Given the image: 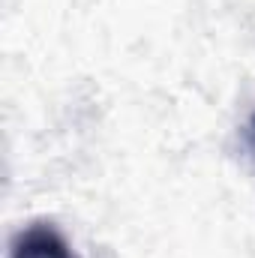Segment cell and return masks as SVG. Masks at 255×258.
Masks as SVG:
<instances>
[{
  "instance_id": "2",
  "label": "cell",
  "mask_w": 255,
  "mask_h": 258,
  "mask_svg": "<svg viewBox=\"0 0 255 258\" xmlns=\"http://www.w3.org/2000/svg\"><path fill=\"white\" fill-rule=\"evenodd\" d=\"M246 144L252 147V153H255V114L249 117V123H246Z\"/></svg>"
},
{
  "instance_id": "1",
  "label": "cell",
  "mask_w": 255,
  "mask_h": 258,
  "mask_svg": "<svg viewBox=\"0 0 255 258\" xmlns=\"http://www.w3.org/2000/svg\"><path fill=\"white\" fill-rule=\"evenodd\" d=\"M9 258H78L63 234L51 225H30L12 240Z\"/></svg>"
}]
</instances>
